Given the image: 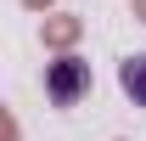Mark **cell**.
Instances as JSON below:
<instances>
[{"label":"cell","mask_w":146,"mask_h":141,"mask_svg":"<svg viewBox=\"0 0 146 141\" xmlns=\"http://www.w3.org/2000/svg\"><path fill=\"white\" fill-rule=\"evenodd\" d=\"M118 85H124V96H129L135 107H146V51L129 56L124 68H118Z\"/></svg>","instance_id":"cell-2"},{"label":"cell","mask_w":146,"mask_h":141,"mask_svg":"<svg viewBox=\"0 0 146 141\" xmlns=\"http://www.w3.org/2000/svg\"><path fill=\"white\" fill-rule=\"evenodd\" d=\"M84 90H90V62H79V56L51 62V73H45V96H51L56 107H73Z\"/></svg>","instance_id":"cell-1"}]
</instances>
